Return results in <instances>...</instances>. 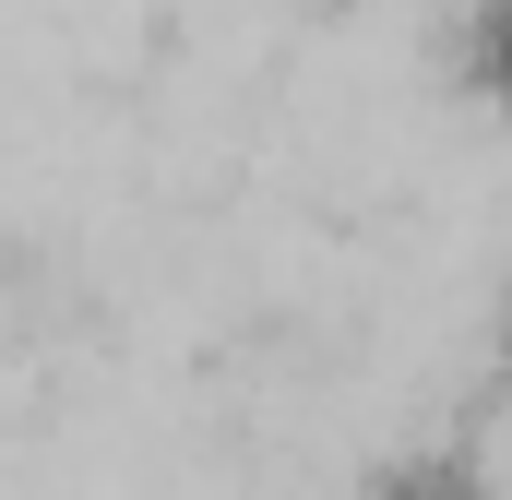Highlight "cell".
Returning <instances> with one entry per match:
<instances>
[{"label":"cell","instance_id":"6da1fadb","mask_svg":"<svg viewBox=\"0 0 512 500\" xmlns=\"http://www.w3.org/2000/svg\"><path fill=\"white\" fill-rule=\"evenodd\" d=\"M346 500H512V477L477 441H405V453H382Z\"/></svg>","mask_w":512,"mask_h":500},{"label":"cell","instance_id":"7a4b0ae2","mask_svg":"<svg viewBox=\"0 0 512 500\" xmlns=\"http://www.w3.org/2000/svg\"><path fill=\"white\" fill-rule=\"evenodd\" d=\"M441 60H453V84H465V96L512 108V0H453V36H441Z\"/></svg>","mask_w":512,"mask_h":500}]
</instances>
